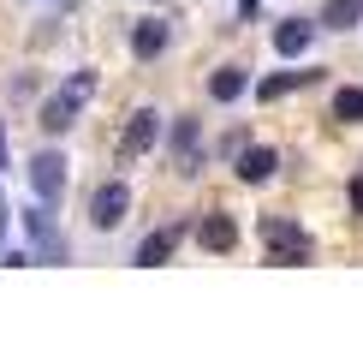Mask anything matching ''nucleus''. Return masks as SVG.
Here are the masks:
<instances>
[{
	"mask_svg": "<svg viewBox=\"0 0 363 358\" xmlns=\"http://www.w3.org/2000/svg\"><path fill=\"white\" fill-rule=\"evenodd\" d=\"M89 90H96V72H72L66 90H54V96L42 102V131H66L72 119H78V108L89 102Z\"/></svg>",
	"mask_w": 363,
	"mask_h": 358,
	"instance_id": "obj_1",
	"label": "nucleus"
},
{
	"mask_svg": "<svg viewBox=\"0 0 363 358\" xmlns=\"http://www.w3.org/2000/svg\"><path fill=\"white\" fill-rule=\"evenodd\" d=\"M262 239H268V263H280V268H298V263H310V239L298 233V221H280V215H268V221H262Z\"/></svg>",
	"mask_w": 363,
	"mask_h": 358,
	"instance_id": "obj_2",
	"label": "nucleus"
},
{
	"mask_svg": "<svg viewBox=\"0 0 363 358\" xmlns=\"http://www.w3.org/2000/svg\"><path fill=\"white\" fill-rule=\"evenodd\" d=\"M125 209H131V185L125 179H108V185H96V197H89V221L108 233V227L125 221Z\"/></svg>",
	"mask_w": 363,
	"mask_h": 358,
	"instance_id": "obj_3",
	"label": "nucleus"
},
{
	"mask_svg": "<svg viewBox=\"0 0 363 358\" xmlns=\"http://www.w3.org/2000/svg\"><path fill=\"white\" fill-rule=\"evenodd\" d=\"M24 227H30V239H36V263H66V239L54 233V221H48V209H24Z\"/></svg>",
	"mask_w": 363,
	"mask_h": 358,
	"instance_id": "obj_4",
	"label": "nucleus"
},
{
	"mask_svg": "<svg viewBox=\"0 0 363 358\" xmlns=\"http://www.w3.org/2000/svg\"><path fill=\"white\" fill-rule=\"evenodd\" d=\"M30 185H36V197H42V203H54L60 191H66V161H60L54 149L30 156Z\"/></svg>",
	"mask_w": 363,
	"mask_h": 358,
	"instance_id": "obj_5",
	"label": "nucleus"
},
{
	"mask_svg": "<svg viewBox=\"0 0 363 358\" xmlns=\"http://www.w3.org/2000/svg\"><path fill=\"white\" fill-rule=\"evenodd\" d=\"M155 138H161V114L155 108H138L131 114V126H125V143H119V156H143V149H155Z\"/></svg>",
	"mask_w": 363,
	"mask_h": 358,
	"instance_id": "obj_6",
	"label": "nucleus"
},
{
	"mask_svg": "<svg viewBox=\"0 0 363 358\" xmlns=\"http://www.w3.org/2000/svg\"><path fill=\"white\" fill-rule=\"evenodd\" d=\"M167 42H173V30L161 24V18H143L138 30H131V54H138V60H155V54H167Z\"/></svg>",
	"mask_w": 363,
	"mask_h": 358,
	"instance_id": "obj_7",
	"label": "nucleus"
},
{
	"mask_svg": "<svg viewBox=\"0 0 363 358\" xmlns=\"http://www.w3.org/2000/svg\"><path fill=\"white\" fill-rule=\"evenodd\" d=\"M274 168H280L274 149H262V143H256V149H238V179H245V185H262Z\"/></svg>",
	"mask_w": 363,
	"mask_h": 358,
	"instance_id": "obj_8",
	"label": "nucleus"
},
{
	"mask_svg": "<svg viewBox=\"0 0 363 358\" xmlns=\"http://www.w3.org/2000/svg\"><path fill=\"white\" fill-rule=\"evenodd\" d=\"M196 239H203V251H233L238 245V227H233V215H203Z\"/></svg>",
	"mask_w": 363,
	"mask_h": 358,
	"instance_id": "obj_9",
	"label": "nucleus"
},
{
	"mask_svg": "<svg viewBox=\"0 0 363 358\" xmlns=\"http://www.w3.org/2000/svg\"><path fill=\"white\" fill-rule=\"evenodd\" d=\"M245 90H250V72L245 66H220L215 78H208V96H215V102H238Z\"/></svg>",
	"mask_w": 363,
	"mask_h": 358,
	"instance_id": "obj_10",
	"label": "nucleus"
},
{
	"mask_svg": "<svg viewBox=\"0 0 363 358\" xmlns=\"http://www.w3.org/2000/svg\"><path fill=\"white\" fill-rule=\"evenodd\" d=\"M310 42H315V24H304V18H286V24L274 30V48H280V54H304Z\"/></svg>",
	"mask_w": 363,
	"mask_h": 358,
	"instance_id": "obj_11",
	"label": "nucleus"
},
{
	"mask_svg": "<svg viewBox=\"0 0 363 358\" xmlns=\"http://www.w3.org/2000/svg\"><path fill=\"white\" fill-rule=\"evenodd\" d=\"M173 245H179V227H161V233H149L143 245H138V263H143V268L167 263V257H173Z\"/></svg>",
	"mask_w": 363,
	"mask_h": 358,
	"instance_id": "obj_12",
	"label": "nucleus"
},
{
	"mask_svg": "<svg viewBox=\"0 0 363 358\" xmlns=\"http://www.w3.org/2000/svg\"><path fill=\"white\" fill-rule=\"evenodd\" d=\"M310 78H315V72H274V78L256 84V96H262V102H280L286 90H298V84H310Z\"/></svg>",
	"mask_w": 363,
	"mask_h": 358,
	"instance_id": "obj_13",
	"label": "nucleus"
},
{
	"mask_svg": "<svg viewBox=\"0 0 363 358\" xmlns=\"http://www.w3.org/2000/svg\"><path fill=\"white\" fill-rule=\"evenodd\" d=\"M173 149H179V173H196V126H191V119H179Z\"/></svg>",
	"mask_w": 363,
	"mask_h": 358,
	"instance_id": "obj_14",
	"label": "nucleus"
},
{
	"mask_svg": "<svg viewBox=\"0 0 363 358\" xmlns=\"http://www.w3.org/2000/svg\"><path fill=\"white\" fill-rule=\"evenodd\" d=\"M357 18H363L357 0H328V6H322V24H334V30H352Z\"/></svg>",
	"mask_w": 363,
	"mask_h": 358,
	"instance_id": "obj_15",
	"label": "nucleus"
},
{
	"mask_svg": "<svg viewBox=\"0 0 363 358\" xmlns=\"http://www.w3.org/2000/svg\"><path fill=\"white\" fill-rule=\"evenodd\" d=\"M334 119H345V126H357V119H363V90L357 84H345L340 96H334Z\"/></svg>",
	"mask_w": 363,
	"mask_h": 358,
	"instance_id": "obj_16",
	"label": "nucleus"
},
{
	"mask_svg": "<svg viewBox=\"0 0 363 358\" xmlns=\"http://www.w3.org/2000/svg\"><path fill=\"white\" fill-rule=\"evenodd\" d=\"M352 209H357V215H363V173L352 179Z\"/></svg>",
	"mask_w": 363,
	"mask_h": 358,
	"instance_id": "obj_17",
	"label": "nucleus"
},
{
	"mask_svg": "<svg viewBox=\"0 0 363 358\" xmlns=\"http://www.w3.org/2000/svg\"><path fill=\"white\" fill-rule=\"evenodd\" d=\"M0 239H6V203H0ZM0 257H6V251H0Z\"/></svg>",
	"mask_w": 363,
	"mask_h": 358,
	"instance_id": "obj_18",
	"label": "nucleus"
},
{
	"mask_svg": "<svg viewBox=\"0 0 363 358\" xmlns=\"http://www.w3.org/2000/svg\"><path fill=\"white\" fill-rule=\"evenodd\" d=\"M0 168H6V143H0Z\"/></svg>",
	"mask_w": 363,
	"mask_h": 358,
	"instance_id": "obj_19",
	"label": "nucleus"
}]
</instances>
